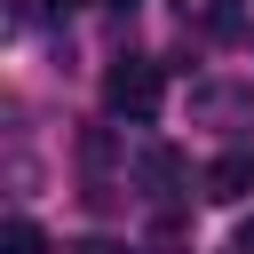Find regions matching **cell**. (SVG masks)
Wrapping results in <instances>:
<instances>
[{
    "label": "cell",
    "instance_id": "6da1fadb",
    "mask_svg": "<svg viewBox=\"0 0 254 254\" xmlns=\"http://www.w3.org/2000/svg\"><path fill=\"white\" fill-rule=\"evenodd\" d=\"M159 95H167V79H159V64H151V56H119V64L103 71V103H111L119 119H151V111H159Z\"/></svg>",
    "mask_w": 254,
    "mask_h": 254
},
{
    "label": "cell",
    "instance_id": "7a4b0ae2",
    "mask_svg": "<svg viewBox=\"0 0 254 254\" xmlns=\"http://www.w3.org/2000/svg\"><path fill=\"white\" fill-rule=\"evenodd\" d=\"M198 183H206V198H214V206H238V198L254 190V151H222Z\"/></svg>",
    "mask_w": 254,
    "mask_h": 254
},
{
    "label": "cell",
    "instance_id": "3957f363",
    "mask_svg": "<svg viewBox=\"0 0 254 254\" xmlns=\"http://www.w3.org/2000/svg\"><path fill=\"white\" fill-rule=\"evenodd\" d=\"M143 183H151V198H175L183 190V159L175 151H143Z\"/></svg>",
    "mask_w": 254,
    "mask_h": 254
},
{
    "label": "cell",
    "instance_id": "277c9868",
    "mask_svg": "<svg viewBox=\"0 0 254 254\" xmlns=\"http://www.w3.org/2000/svg\"><path fill=\"white\" fill-rule=\"evenodd\" d=\"M0 254H48L40 222H8V230H0Z\"/></svg>",
    "mask_w": 254,
    "mask_h": 254
},
{
    "label": "cell",
    "instance_id": "5b68a950",
    "mask_svg": "<svg viewBox=\"0 0 254 254\" xmlns=\"http://www.w3.org/2000/svg\"><path fill=\"white\" fill-rule=\"evenodd\" d=\"M71 254H127V246H111V238H79Z\"/></svg>",
    "mask_w": 254,
    "mask_h": 254
},
{
    "label": "cell",
    "instance_id": "8992f818",
    "mask_svg": "<svg viewBox=\"0 0 254 254\" xmlns=\"http://www.w3.org/2000/svg\"><path fill=\"white\" fill-rule=\"evenodd\" d=\"M238 254H254V214H246V222H238Z\"/></svg>",
    "mask_w": 254,
    "mask_h": 254
}]
</instances>
